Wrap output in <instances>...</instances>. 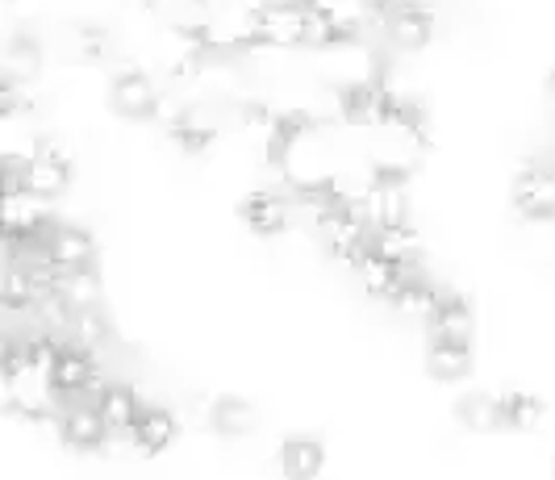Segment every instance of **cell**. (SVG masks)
Returning <instances> with one entry per match:
<instances>
[{"label": "cell", "mask_w": 555, "mask_h": 480, "mask_svg": "<svg viewBox=\"0 0 555 480\" xmlns=\"http://www.w3.org/2000/svg\"><path fill=\"white\" fill-rule=\"evenodd\" d=\"M63 397L55 393L51 376L42 367L4 372V414L17 423H55Z\"/></svg>", "instance_id": "cell-1"}, {"label": "cell", "mask_w": 555, "mask_h": 480, "mask_svg": "<svg viewBox=\"0 0 555 480\" xmlns=\"http://www.w3.org/2000/svg\"><path fill=\"white\" fill-rule=\"evenodd\" d=\"M22 171H26V189L42 200H59L76 180V164L55 139L34 142L29 155H22Z\"/></svg>", "instance_id": "cell-2"}, {"label": "cell", "mask_w": 555, "mask_h": 480, "mask_svg": "<svg viewBox=\"0 0 555 480\" xmlns=\"http://www.w3.org/2000/svg\"><path fill=\"white\" fill-rule=\"evenodd\" d=\"M306 47V0H268L255 9V51Z\"/></svg>", "instance_id": "cell-3"}, {"label": "cell", "mask_w": 555, "mask_h": 480, "mask_svg": "<svg viewBox=\"0 0 555 480\" xmlns=\"http://www.w3.org/2000/svg\"><path fill=\"white\" fill-rule=\"evenodd\" d=\"M47 376H51V385H55V393L63 397V401H80V397L96 393L101 355H96L92 347H83V342H76L72 335H67L63 347H59L55 364L47 367Z\"/></svg>", "instance_id": "cell-4"}, {"label": "cell", "mask_w": 555, "mask_h": 480, "mask_svg": "<svg viewBox=\"0 0 555 480\" xmlns=\"http://www.w3.org/2000/svg\"><path fill=\"white\" fill-rule=\"evenodd\" d=\"M55 430H59V443L76 455L105 452V443L113 439V430L105 426V418H101L96 401H83V397L80 401H63V410H59V418H55Z\"/></svg>", "instance_id": "cell-5"}, {"label": "cell", "mask_w": 555, "mask_h": 480, "mask_svg": "<svg viewBox=\"0 0 555 480\" xmlns=\"http://www.w3.org/2000/svg\"><path fill=\"white\" fill-rule=\"evenodd\" d=\"M363 209L372 230L405 226L410 222V176L367 168V189H363Z\"/></svg>", "instance_id": "cell-6"}, {"label": "cell", "mask_w": 555, "mask_h": 480, "mask_svg": "<svg viewBox=\"0 0 555 480\" xmlns=\"http://www.w3.org/2000/svg\"><path fill=\"white\" fill-rule=\"evenodd\" d=\"M109 109L121 121H155L164 109V88L139 67H126L109 80Z\"/></svg>", "instance_id": "cell-7"}, {"label": "cell", "mask_w": 555, "mask_h": 480, "mask_svg": "<svg viewBox=\"0 0 555 480\" xmlns=\"http://www.w3.org/2000/svg\"><path fill=\"white\" fill-rule=\"evenodd\" d=\"M385 38H389L392 51L401 55H417L435 42V9L426 0H397L389 13L380 17Z\"/></svg>", "instance_id": "cell-8"}, {"label": "cell", "mask_w": 555, "mask_h": 480, "mask_svg": "<svg viewBox=\"0 0 555 480\" xmlns=\"http://www.w3.org/2000/svg\"><path fill=\"white\" fill-rule=\"evenodd\" d=\"M509 205L522 222H555V168H522L509 180Z\"/></svg>", "instance_id": "cell-9"}, {"label": "cell", "mask_w": 555, "mask_h": 480, "mask_svg": "<svg viewBox=\"0 0 555 480\" xmlns=\"http://www.w3.org/2000/svg\"><path fill=\"white\" fill-rule=\"evenodd\" d=\"M42 251L47 259L59 268V276L63 272H80V268H96V238H92V230L88 226H76V222H55L51 234H47V243H42Z\"/></svg>", "instance_id": "cell-10"}, {"label": "cell", "mask_w": 555, "mask_h": 480, "mask_svg": "<svg viewBox=\"0 0 555 480\" xmlns=\"http://www.w3.org/2000/svg\"><path fill=\"white\" fill-rule=\"evenodd\" d=\"M238 218L255 238H280L293 226V200L276 193V189H255L238 205Z\"/></svg>", "instance_id": "cell-11"}, {"label": "cell", "mask_w": 555, "mask_h": 480, "mask_svg": "<svg viewBox=\"0 0 555 480\" xmlns=\"http://www.w3.org/2000/svg\"><path fill=\"white\" fill-rule=\"evenodd\" d=\"M222 134V121L214 117L209 105H184L167 117V139L176 142L184 155H205Z\"/></svg>", "instance_id": "cell-12"}, {"label": "cell", "mask_w": 555, "mask_h": 480, "mask_svg": "<svg viewBox=\"0 0 555 480\" xmlns=\"http://www.w3.org/2000/svg\"><path fill=\"white\" fill-rule=\"evenodd\" d=\"M130 439H134V447H139L142 455H164L167 447H176V439H180V418H176V410H167V405H142Z\"/></svg>", "instance_id": "cell-13"}, {"label": "cell", "mask_w": 555, "mask_h": 480, "mask_svg": "<svg viewBox=\"0 0 555 480\" xmlns=\"http://www.w3.org/2000/svg\"><path fill=\"white\" fill-rule=\"evenodd\" d=\"M92 401H96V410H101V418H105V426H109L113 434H130L134 423H139L142 405H146L139 397V389H130V385H121V380L101 385V389L92 393Z\"/></svg>", "instance_id": "cell-14"}, {"label": "cell", "mask_w": 555, "mask_h": 480, "mask_svg": "<svg viewBox=\"0 0 555 480\" xmlns=\"http://www.w3.org/2000/svg\"><path fill=\"white\" fill-rule=\"evenodd\" d=\"M280 472L288 480H313L326 472V443L318 434H288L280 443Z\"/></svg>", "instance_id": "cell-15"}, {"label": "cell", "mask_w": 555, "mask_h": 480, "mask_svg": "<svg viewBox=\"0 0 555 480\" xmlns=\"http://www.w3.org/2000/svg\"><path fill=\"white\" fill-rule=\"evenodd\" d=\"M426 330H430V339L473 342V330H476L473 301L460 297V293H443L439 306H435V313H430V322H426Z\"/></svg>", "instance_id": "cell-16"}, {"label": "cell", "mask_w": 555, "mask_h": 480, "mask_svg": "<svg viewBox=\"0 0 555 480\" xmlns=\"http://www.w3.org/2000/svg\"><path fill=\"white\" fill-rule=\"evenodd\" d=\"M476 367L473 355V342H460V339H430L426 347V372L443 385H455V380H468Z\"/></svg>", "instance_id": "cell-17"}, {"label": "cell", "mask_w": 555, "mask_h": 480, "mask_svg": "<svg viewBox=\"0 0 555 480\" xmlns=\"http://www.w3.org/2000/svg\"><path fill=\"white\" fill-rule=\"evenodd\" d=\"M0 67H4V80H13V85H34V80L42 76V42H38L29 29L13 34V38L4 42Z\"/></svg>", "instance_id": "cell-18"}, {"label": "cell", "mask_w": 555, "mask_h": 480, "mask_svg": "<svg viewBox=\"0 0 555 480\" xmlns=\"http://www.w3.org/2000/svg\"><path fill=\"white\" fill-rule=\"evenodd\" d=\"M205 418H209V430H214V434H222V439H247L250 430L259 426V410L250 405L247 397L225 393L209 405V414H205Z\"/></svg>", "instance_id": "cell-19"}, {"label": "cell", "mask_w": 555, "mask_h": 480, "mask_svg": "<svg viewBox=\"0 0 555 480\" xmlns=\"http://www.w3.org/2000/svg\"><path fill=\"white\" fill-rule=\"evenodd\" d=\"M439 297H443V293L426 281L422 272H405V281L397 284V293L389 297V306L401 313V317H410V322H422V326H426L430 313H435V306H439Z\"/></svg>", "instance_id": "cell-20"}, {"label": "cell", "mask_w": 555, "mask_h": 480, "mask_svg": "<svg viewBox=\"0 0 555 480\" xmlns=\"http://www.w3.org/2000/svg\"><path fill=\"white\" fill-rule=\"evenodd\" d=\"M372 251H380L385 259H392L397 268L414 272L417 263H422V251H426V243H422V234H417L414 222H405V226L376 230V234H372Z\"/></svg>", "instance_id": "cell-21"}, {"label": "cell", "mask_w": 555, "mask_h": 480, "mask_svg": "<svg viewBox=\"0 0 555 480\" xmlns=\"http://www.w3.org/2000/svg\"><path fill=\"white\" fill-rule=\"evenodd\" d=\"M351 272L360 276L363 293H367V297H376V301H389L392 293H397V284L405 281V268H397L392 259H385V255L372 251V247L363 251V259L351 268ZM414 272H417V268H414Z\"/></svg>", "instance_id": "cell-22"}, {"label": "cell", "mask_w": 555, "mask_h": 480, "mask_svg": "<svg viewBox=\"0 0 555 480\" xmlns=\"http://www.w3.org/2000/svg\"><path fill=\"white\" fill-rule=\"evenodd\" d=\"M455 418H460V426H468L473 434H493V430L505 426V410H501V397L468 393V397H460Z\"/></svg>", "instance_id": "cell-23"}, {"label": "cell", "mask_w": 555, "mask_h": 480, "mask_svg": "<svg viewBox=\"0 0 555 480\" xmlns=\"http://www.w3.org/2000/svg\"><path fill=\"white\" fill-rule=\"evenodd\" d=\"M501 410H505V426L509 430H539L543 418H547L543 397L527 393V389H509V393L501 397Z\"/></svg>", "instance_id": "cell-24"}, {"label": "cell", "mask_w": 555, "mask_h": 480, "mask_svg": "<svg viewBox=\"0 0 555 480\" xmlns=\"http://www.w3.org/2000/svg\"><path fill=\"white\" fill-rule=\"evenodd\" d=\"M59 293L67 297V306L80 313V310H92V306H101V272L96 268H80V272H63L59 276Z\"/></svg>", "instance_id": "cell-25"}, {"label": "cell", "mask_w": 555, "mask_h": 480, "mask_svg": "<svg viewBox=\"0 0 555 480\" xmlns=\"http://www.w3.org/2000/svg\"><path fill=\"white\" fill-rule=\"evenodd\" d=\"M67 335L101 355V351H109V342H113V322L101 313V306H92V310H80L72 317V330H67Z\"/></svg>", "instance_id": "cell-26"}, {"label": "cell", "mask_w": 555, "mask_h": 480, "mask_svg": "<svg viewBox=\"0 0 555 480\" xmlns=\"http://www.w3.org/2000/svg\"><path fill=\"white\" fill-rule=\"evenodd\" d=\"M67 47H72V59L96 63V59H105V51H109V34H105V26H96V22H80V26L67 29Z\"/></svg>", "instance_id": "cell-27"}, {"label": "cell", "mask_w": 555, "mask_h": 480, "mask_svg": "<svg viewBox=\"0 0 555 480\" xmlns=\"http://www.w3.org/2000/svg\"><path fill=\"white\" fill-rule=\"evenodd\" d=\"M547 109L555 114V72L547 76Z\"/></svg>", "instance_id": "cell-28"}, {"label": "cell", "mask_w": 555, "mask_h": 480, "mask_svg": "<svg viewBox=\"0 0 555 480\" xmlns=\"http://www.w3.org/2000/svg\"><path fill=\"white\" fill-rule=\"evenodd\" d=\"M134 4H142V9H159L164 0H134Z\"/></svg>", "instance_id": "cell-29"}, {"label": "cell", "mask_w": 555, "mask_h": 480, "mask_svg": "<svg viewBox=\"0 0 555 480\" xmlns=\"http://www.w3.org/2000/svg\"><path fill=\"white\" fill-rule=\"evenodd\" d=\"M9 4H17V0H9Z\"/></svg>", "instance_id": "cell-30"}, {"label": "cell", "mask_w": 555, "mask_h": 480, "mask_svg": "<svg viewBox=\"0 0 555 480\" xmlns=\"http://www.w3.org/2000/svg\"><path fill=\"white\" fill-rule=\"evenodd\" d=\"M552 472H555V464H552Z\"/></svg>", "instance_id": "cell-31"}]
</instances>
